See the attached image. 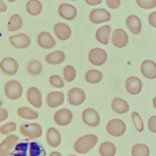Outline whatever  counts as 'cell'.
I'll list each match as a JSON object with an SVG mask.
<instances>
[{
    "instance_id": "e0dca14e",
    "label": "cell",
    "mask_w": 156,
    "mask_h": 156,
    "mask_svg": "<svg viewBox=\"0 0 156 156\" xmlns=\"http://www.w3.org/2000/svg\"><path fill=\"white\" fill-rule=\"evenodd\" d=\"M64 94L62 91H52L47 94L46 101L48 106L51 108L57 107L63 104Z\"/></svg>"
},
{
    "instance_id": "1f68e13d",
    "label": "cell",
    "mask_w": 156,
    "mask_h": 156,
    "mask_svg": "<svg viewBox=\"0 0 156 156\" xmlns=\"http://www.w3.org/2000/svg\"><path fill=\"white\" fill-rule=\"evenodd\" d=\"M85 78L88 83H97L102 80V74L99 70L90 69L86 73Z\"/></svg>"
},
{
    "instance_id": "d590c367",
    "label": "cell",
    "mask_w": 156,
    "mask_h": 156,
    "mask_svg": "<svg viewBox=\"0 0 156 156\" xmlns=\"http://www.w3.org/2000/svg\"><path fill=\"white\" fill-rule=\"evenodd\" d=\"M49 82L52 86L55 88H61L65 86L64 82L58 75H52L49 77Z\"/></svg>"
},
{
    "instance_id": "f6af8a7d",
    "label": "cell",
    "mask_w": 156,
    "mask_h": 156,
    "mask_svg": "<svg viewBox=\"0 0 156 156\" xmlns=\"http://www.w3.org/2000/svg\"><path fill=\"white\" fill-rule=\"evenodd\" d=\"M49 156H62V154H60V152H57V151H54V152H52Z\"/></svg>"
},
{
    "instance_id": "9c48e42d",
    "label": "cell",
    "mask_w": 156,
    "mask_h": 156,
    "mask_svg": "<svg viewBox=\"0 0 156 156\" xmlns=\"http://www.w3.org/2000/svg\"><path fill=\"white\" fill-rule=\"evenodd\" d=\"M83 121L91 127H96L100 122V116L98 113L93 108H87L82 113Z\"/></svg>"
},
{
    "instance_id": "7a4b0ae2",
    "label": "cell",
    "mask_w": 156,
    "mask_h": 156,
    "mask_svg": "<svg viewBox=\"0 0 156 156\" xmlns=\"http://www.w3.org/2000/svg\"><path fill=\"white\" fill-rule=\"evenodd\" d=\"M98 141L96 135L88 134L79 138L74 145V150L80 154H84L90 151Z\"/></svg>"
},
{
    "instance_id": "7402d4cb",
    "label": "cell",
    "mask_w": 156,
    "mask_h": 156,
    "mask_svg": "<svg viewBox=\"0 0 156 156\" xmlns=\"http://www.w3.org/2000/svg\"><path fill=\"white\" fill-rule=\"evenodd\" d=\"M126 24L129 30L134 35H138L141 31V22L136 15H130L126 20Z\"/></svg>"
},
{
    "instance_id": "5bb4252c",
    "label": "cell",
    "mask_w": 156,
    "mask_h": 156,
    "mask_svg": "<svg viewBox=\"0 0 156 156\" xmlns=\"http://www.w3.org/2000/svg\"><path fill=\"white\" fill-rule=\"evenodd\" d=\"M54 119V121L59 126H67L73 119L72 112L68 108L60 109L55 113Z\"/></svg>"
},
{
    "instance_id": "e575fe53",
    "label": "cell",
    "mask_w": 156,
    "mask_h": 156,
    "mask_svg": "<svg viewBox=\"0 0 156 156\" xmlns=\"http://www.w3.org/2000/svg\"><path fill=\"white\" fill-rule=\"evenodd\" d=\"M131 117L136 129L140 132H142L144 130V123L140 115L136 112H133Z\"/></svg>"
},
{
    "instance_id": "44dd1931",
    "label": "cell",
    "mask_w": 156,
    "mask_h": 156,
    "mask_svg": "<svg viewBox=\"0 0 156 156\" xmlns=\"http://www.w3.org/2000/svg\"><path fill=\"white\" fill-rule=\"evenodd\" d=\"M54 30L57 37L62 41L68 40L71 35L70 27L67 24L62 23H56L54 25Z\"/></svg>"
},
{
    "instance_id": "f1b7e54d",
    "label": "cell",
    "mask_w": 156,
    "mask_h": 156,
    "mask_svg": "<svg viewBox=\"0 0 156 156\" xmlns=\"http://www.w3.org/2000/svg\"><path fill=\"white\" fill-rule=\"evenodd\" d=\"M23 25V21L18 14L13 15L7 23V30L9 32H14L20 29Z\"/></svg>"
},
{
    "instance_id": "cb8c5ba5",
    "label": "cell",
    "mask_w": 156,
    "mask_h": 156,
    "mask_svg": "<svg viewBox=\"0 0 156 156\" xmlns=\"http://www.w3.org/2000/svg\"><path fill=\"white\" fill-rule=\"evenodd\" d=\"M112 108L114 112L118 114H124L129 110L128 103L120 98H114L111 104Z\"/></svg>"
},
{
    "instance_id": "8fae6325",
    "label": "cell",
    "mask_w": 156,
    "mask_h": 156,
    "mask_svg": "<svg viewBox=\"0 0 156 156\" xmlns=\"http://www.w3.org/2000/svg\"><path fill=\"white\" fill-rule=\"evenodd\" d=\"M112 42L117 48H124L129 42L128 35L123 29L117 28L112 34Z\"/></svg>"
},
{
    "instance_id": "52a82bcc",
    "label": "cell",
    "mask_w": 156,
    "mask_h": 156,
    "mask_svg": "<svg viewBox=\"0 0 156 156\" xmlns=\"http://www.w3.org/2000/svg\"><path fill=\"white\" fill-rule=\"evenodd\" d=\"M107 54L105 50L94 48L90 50L88 54V60L93 65L100 66L103 65L107 60Z\"/></svg>"
},
{
    "instance_id": "ac0fdd59",
    "label": "cell",
    "mask_w": 156,
    "mask_h": 156,
    "mask_svg": "<svg viewBox=\"0 0 156 156\" xmlns=\"http://www.w3.org/2000/svg\"><path fill=\"white\" fill-rule=\"evenodd\" d=\"M27 101L35 108H40L42 105V97L40 91L34 87H30L26 94Z\"/></svg>"
},
{
    "instance_id": "3957f363",
    "label": "cell",
    "mask_w": 156,
    "mask_h": 156,
    "mask_svg": "<svg viewBox=\"0 0 156 156\" xmlns=\"http://www.w3.org/2000/svg\"><path fill=\"white\" fill-rule=\"evenodd\" d=\"M5 96L10 99L16 100L19 99L23 93V87L20 83L15 80L7 82L4 87Z\"/></svg>"
},
{
    "instance_id": "f546056e",
    "label": "cell",
    "mask_w": 156,
    "mask_h": 156,
    "mask_svg": "<svg viewBox=\"0 0 156 156\" xmlns=\"http://www.w3.org/2000/svg\"><path fill=\"white\" fill-rule=\"evenodd\" d=\"M26 9L27 12L31 15H38L42 10V5L41 2L37 0H30L27 1Z\"/></svg>"
},
{
    "instance_id": "ba28073f",
    "label": "cell",
    "mask_w": 156,
    "mask_h": 156,
    "mask_svg": "<svg viewBox=\"0 0 156 156\" xmlns=\"http://www.w3.org/2000/svg\"><path fill=\"white\" fill-rule=\"evenodd\" d=\"M1 71L6 75H15L18 70V64L17 62L10 57L4 58L0 64Z\"/></svg>"
},
{
    "instance_id": "d4e9b609",
    "label": "cell",
    "mask_w": 156,
    "mask_h": 156,
    "mask_svg": "<svg viewBox=\"0 0 156 156\" xmlns=\"http://www.w3.org/2000/svg\"><path fill=\"white\" fill-rule=\"evenodd\" d=\"M110 30L111 27L109 25H105L99 27L96 32L97 40L103 44H108Z\"/></svg>"
},
{
    "instance_id": "277c9868",
    "label": "cell",
    "mask_w": 156,
    "mask_h": 156,
    "mask_svg": "<svg viewBox=\"0 0 156 156\" xmlns=\"http://www.w3.org/2000/svg\"><path fill=\"white\" fill-rule=\"evenodd\" d=\"M21 133L30 139L37 138L42 135V128L37 123H24L20 126Z\"/></svg>"
},
{
    "instance_id": "7bdbcfd3",
    "label": "cell",
    "mask_w": 156,
    "mask_h": 156,
    "mask_svg": "<svg viewBox=\"0 0 156 156\" xmlns=\"http://www.w3.org/2000/svg\"><path fill=\"white\" fill-rule=\"evenodd\" d=\"M102 2L101 0H85V2L91 5H96Z\"/></svg>"
},
{
    "instance_id": "4fadbf2b",
    "label": "cell",
    "mask_w": 156,
    "mask_h": 156,
    "mask_svg": "<svg viewBox=\"0 0 156 156\" xmlns=\"http://www.w3.org/2000/svg\"><path fill=\"white\" fill-rule=\"evenodd\" d=\"M125 87L129 93L133 95L138 94L142 90V82L138 77L132 76L127 78Z\"/></svg>"
},
{
    "instance_id": "60d3db41",
    "label": "cell",
    "mask_w": 156,
    "mask_h": 156,
    "mask_svg": "<svg viewBox=\"0 0 156 156\" xmlns=\"http://www.w3.org/2000/svg\"><path fill=\"white\" fill-rule=\"evenodd\" d=\"M148 21L151 26L156 27V11H154L149 15Z\"/></svg>"
},
{
    "instance_id": "2e32d148",
    "label": "cell",
    "mask_w": 156,
    "mask_h": 156,
    "mask_svg": "<svg viewBox=\"0 0 156 156\" xmlns=\"http://www.w3.org/2000/svg\"><path fill=\"white\" fill-rule=\"evenodd\" d=\"M141 72L147 79L156 78V63L151 60H145L141 64Z\"/></svg>"
},
{
    "instance_id": "603a6c76",
    "label": "cell",
    "mask_w": 156,
    "mask_h": 156,
    "mask_svg": "<svg viewBox=\"0 0 156 156\" xmlns=\"http://www.w3.org/2000/svg\"><path fill=\"white\" fill-rule=\"evenodd\" d=\"M47 143L52 147H58L61 143V136L59 132L54 127H50L46 132Z\"/></svg>"
},
{
    "instance_id": "836d02e7",
    "label": "cell",
    "mask_w": 156,
    "mask_h": 156,
    "mask_svg": "<svg viewBox=\"0 0 156 156\" xmlns=\"http://www.w3.org/2000/svg\"><path fill=\"white\" fill-rule=\"evenodd\" d=\"M64 79L68 82L73 81L76 76V71L75 68L70 65H66L63 71Z\"/></svg>"
},
{
    "instance_id": "74e56055",
    "label": "cell",
    "mask_w": 156,
    "mask_h": 156,
    "mask_svg": "<svg viewBox=\"0 0 156 156\" xmlns=\"http://www.w3.org/2000/svg\"><path fill=\"white\" fill-rule=\"evenodd\" d=\"M136 2L144 9H151L156 7V0H136Z\"/></svg>"
},
{
    "instance_id": "4316f807",
    "label": "cell",
    "mask_w": 156,
    "mask_h": 156,
    "mask_svg": "<svg viewBox=\"0 0 156 156\" xmlns=\"http://www.w3.org/2000/svg\"><path fill=\"white\" fill-rule=\"evenodd\" d=\"M99 152L101 156H114L116 152V146L110 141L102 143L99 147Z\"/></svg>"
},
{
    "instance_id": "5b68a950",
    "label": "cell",
    "mask_w": 156,
    "mask_h": 156,
    "mask_svg": "<svg viewBox=\"0 0 156 156\" xmlns=\"http://www.w3.org/2000/svg\"><path fill=\"white\" fill-rule=\"evenodd\" d=\"M126 126L125 123L119 119H112L106 125L107 132L113 136H120L126 132Z\"/></svg>"
},
{
    "instance_id": "8d00e7d4",
    "label": "cell",
    "mask_w": 156,
    "mask_h": 156,
    "mask_svg": "<svg viewBox=\"0 0 156 156\" xmlns=\"http://www.w3.org/2000/svg\"><path fill=\"white\" fill-rule=\"evenodd\" d=\"M16 129V124L14 122H10L2 125L0 127V132L2 135H6L13 132Z\"/></svg>"
},
{
    "instance_id": "ffe728a7",
    "label": "cell",
    "mask_w": 156,
    "mask_h": 156,
    "mask_svg": "<svg viewBox=\"0 0 156 156\" xmlns=\"http://www.w3.org/2000/svg\"><path fill=\"white\" fill-rule=\"evenodd\" d=\"M38 44L44 49H51L55 45V41L48 32H41L37 37Z\"/></svg>"
},
{
    "instance_id": "7dc6e473",
    "label": "cell",
    "mask_w": 156,
    "mask_h": 156,
    "mask_svg": "<svg viewBox=\"0 0 156 156\" xmlns=\"http://www.w3.org/2000/svg\"><path fill=\"white\" fill-rule=\"evenodd\" d=\"M68 156H76V155H68Z\"/></svg>"
},
{
    "instance_id": "ab89813d",
    "label": "cell",
    "mask_w": 156,
    "mask_h": 156,
    "mask_svg": "<svg viewBox=\"0 0 156 156\" xmlns=\"http://www.w3.org/2000/svg\"><path fill=\"white\" fill-rule=\"evenodd\" d=\"M119 0H106L105 3L108 7L111 9H117L120 5Z\"/></svg>"
},
{
    "instance_id": "6da1fadb",
    "label": "cell",
    "mask_w": 156,
    "mask_h": 156,
    "mask_svg": "<svg viewBox=\"0 0 156 156\" xmlns=\"http://www.w3.org/2000/svg\"><path fill=\"white\" fill-rule=\"evenodd\" d=\"M11 156H46V152L37 142H21L15 146Z\"/></svg>"
},
{
    "instance_id": "9a60e30c",
    "label": "cell",
    "mask_w": 156,
    "mask_h": 156,
    "mask_svg": "<svg viewBox=\"0 0 156 156\" xmlns=\"http://www.w3.org/2000/svg\"><path fill=\"white\" fill-rule=\"evenodd\" d=\"M16 135H10L4 138L0 144V156H9L10 150L18 141Z\"/></svg>"
},
{
    "instance_id": "b9f144b4",
    "label": "cell",
    "mask_w": 156,
    "mask_h": 156,
    "mask_svg": "<svg viewBox=\"0 0 156 156\" xmlns=\"http://www.w3.org/2000/svg\"><path fill=\"white\" fill-rule=\"evenodd\" d=\"M8 117V112L4 108L0 109V121L2 122L5 120Z\"/></svg>"
},
{
    "instance_id": "d6986e66",
    "label": "cell",
    "mask_w": 156,
    "mask_h": 156,
    "mask_svg": "<svg viewBox=\"0 0 156 156\" xmlns=\"http://www.w3.org/2000/svg\"><path fill=\"white\" fill-rule=\"evenodd\" d=\"M58 13L65 20H72L76 17L77 10L73 5L69 4L62 3L58 8Z\"/></svg>"
},
{
    "instance_id": "7c38bea8",
    "label": "cell",
    "mask_w": 156,
    "mask_h": 156,
    "mask_svg": "<svg viewBox=\"0 0 156 156\" xmlns=\"http://www.w3.org/2000/svg\"><path fill=\"white\" fill-rule=\"evenodd\" d=\"M9 40L13 46L18 49L27 48L31 41L30 37L24 33L10 36L9 37Z\"/></svg>"
},
{
    "instance_id": "bcb514c9",
    "label": "cell",
    "mask_w": 156,
    "mask_h": 156,
    "mask_svg": "<svg viewBox=\"0 0 156 156\" xmlns=\"http://www.w3.org/2000/svg\"><path fill=\"white\" fill-rule=\"evenodd\" d=\"M152 102H153V106L156 109V97H154L152 99Z\"/></svg>"
},
{
    "instance_id": "4dcf8cb0",
    "label": "cell",
    "mask_w": 156,
    "mask_h": 156,
    "mask_svg": "<svg viewBox=\"0 0 156 156\" xmlns=\"http://www.w3.org/2000/svg\"><path fill=\"white\" fill-rule=\"evenodd\" d=\"M131 152L132 156H149L150 150L147 146L142 143H137L133 146Z\"/></svg>"
},
{
    "instance_id": "ee69618b",
    "label": "cell",
    "mask_w": 156,
    "mask_h": 156,
    "mask_svg": "<svg viewBox=\"0 0 156 156\" xmlns=\"http://www.w3.org/2000/svg\"><path fill=\"white\" fill-rule=\"evenodd\" d=\"M6 10H7V6L2 1H1V2H0V11L1 12H5Z\"/></svg>"
},
{
    "instance_id": "d6a6232c",
    "label": "cell",
    "mask_w": 156,
    "mask_h": 156,
    "mask_svg": "<svg viewBox=\"0 0 156 156\" xmlns=\"http://www.w3.org/2000/svg\"><path fill=\"white\" fill-rule=\"evenodd\" d=\"M41 63L37 60H31L27 65V71L30 75L37 76L40 74L42 71Z\"/></svg>"
},
{
    "instance_id": "8992f818",
    "label": "cell",
    "mask_w": 156,
    "mask_h": 156,
    "mask_svg": "<svg viewBox=\"0 0 156 156\" xmlns=\"http://www.w3.org/2000/svg\"><path fill=\"white\" fill-rule=\"evenodd\" d=\"M68 102L73 105H79L82 104L86 99L84 91L78 87L71 88L67 93Z\"/></svg>"
},
{
    "instance_id": "f35d334b",
    "label": "cell",
    "mask_w": 156,
    "mask_h": 156,
    "mask_svg": "<svg viewBox=\"0 0 156 156\" xmlns=\"http://www.w3.org/2000/svg\"><path fill=\"white\" fill-rule=\"evenodd\" d=\"M147 127L151 132L156 133V115L152 116L149 118Z\"/></svg>"
},
{
    "instance_id": "83f0119b",
    "label": "cell",
    "mask_w": 156,
    "mask_h": 156,
    "mask_svg": "<svg viewBox=\"0 0 156 156\" xmlns=\"http://www.w3.org/2000/svg\"><path fill=\"white\" fill-rule=\"evenodd\" d=\"M18 115L26 119H36L38 117V113L27 107H21L17 110Z\"/></svg>"
},
{
    "instance_id": "30bf717a",
    "label": "cell",
    "mask_w": 156,
    "mask_h": 156,
    "mask_svg": "<svg viewBox=\"0 0 156 156\" xmlns=\"http://www.w3.org/2000/svg\"><path fill=\"white\" fill-rule=\"evenodd\" d=\"M111 18L110 13L105 9L99 8L92 10L90 13V20L93 23H102L108 21Z\"/></svg>"
},
{
    "instance_id": "484cf974",
    "label": "cell",
    "mask_w": 156,
    "mask_h": 156,
    "mask_svg": "<svg viewBox=\"0 0 156 156\" xmlns=\"http://www.w3.org/2000/svg\"><path fill=\"white\" fill-rule=\"evenodd\" d=\"M65 59V55L62 51L52 52L45 57V61L50 65H58L62 63Z\"/></svg>"
}]
</instances>
